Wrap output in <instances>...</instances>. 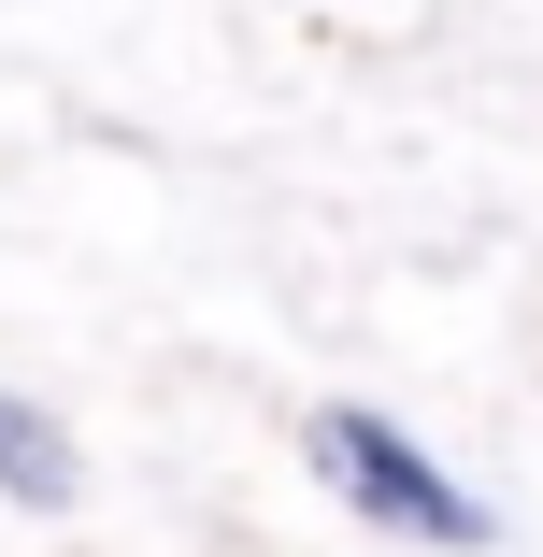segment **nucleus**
<instances>
[{"label":"nucleus","mask_w":543,"mask_h":557,"mask_svg":"<svg viewBox=\"0 0 543 557\" xmlns=\"http://www.w3.org/2000/svg\"><path fill=\"white\" fill-rule=\"evenodd\" d=\"M300 443H314V486H330L344 515H372L386 543H444V557H472V543H486V500H472V486H444V472L415 458V429H386L372 400H330Z\"/></svg>","instance_id":"f257e3e1"},{"label":"nucleus","mask_w":543,"mask_h":557,"mask_svg":"<svg viewBox=\"0 0 543 557\" xmlns=\"http://www.w3.org/2000/svg\"><path fill=\"white\" fill-rule=\"evenodd\" d=\"M72 486H86L72 429H58V414H29L15 386H0V500H29V515H72Z\"/></svg>","instance_id":"f03ea898"}]
</instances>
